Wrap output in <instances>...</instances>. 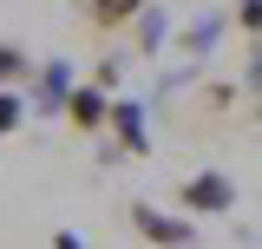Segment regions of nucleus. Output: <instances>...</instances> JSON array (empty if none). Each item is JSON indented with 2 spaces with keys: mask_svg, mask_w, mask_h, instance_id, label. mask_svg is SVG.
Masks as SVG:
<instances>
[{
  "mask_svg": "<svg viewBox=\"0 0 262 249\" xmlns=\"http://www.w3.org/2000/svg\"><path fill=\"white\" fill-rule=\"evenodd\" d=\"M59 112L79 125V131H105V125H112V98H105V86H72Z\"/></svg>",
  "mask_w": 262,
  "mask_h": 249,
  "instance_id": "obj_3",
  "label": "nucleus"
},
{
  "mask_svg": "<svg viewBox=\"0 0 262 249\" xmlns=\"http://www.w3.org/2000/svg\"><path fill=\"white\" fill-rule=\"evenodd\" d=\"M177 203H184V210H203V217H223V210H236V177H223V171H196V177H184Z\"/></svg>",
  "mask_w": 262,
  "mask_h": 249,
  "instance_id": "obj_1",
  "label": "nucleus"
},
{
  "mask_svg": "<svg viewBox=\"0 0 262 249\" xmlns=\"http://www.w3.org/2000/svg\"><path fill=\"white\" fill-rule=\"evenodd\" d=\"M27 72V53L20 46H0V79H20Z\"/></svg>",
  "mask_w": 262,
  "mask_h": 249,
  "instance_id": "obj_10",
  "label": "nucleus"
},
{
  "mask_svg": "<svg viewBox=\"0 0 262 249\" xmlns=\"http://www.w3.org/2000/svg\"><path fill=\"white\" fill-rule=\"evenodd\" d=\"M131 230H138L144 243H158V249H190V223L164 217V210H151V203H131Z\"/></svg>",
  "mask_w": 262,
  "mask_h": 249,
  "instance_id": "obj_2",
  "label": "nucleus"
},
{
  "mask_svg": "<svg viewBox=\"0 0 262 249\" xmlns=\"http://www.w3.org/2000/svg\"><path fill=\"white\" fill-rule=\"evenodd\" d=\"M144 13V0H85V27L92 33H118V27H131Z\"/></svg>",
  "mask_w": 262,
  "mask_h": 249,
  "instance_id": "obj_4",
  "label": "nucleus"
},
{
  "mask_svg": "<svg viewBox=\"0 0 262 249\" xmlns=\"http://www.w3.org/2000/svg\"><path fill=\"white\" fill-rule=\"evenodd\" d=\"M216 33H223V20H216V13H210V20H196V27H190V39H184V53H203Z\"/></svg>",
  "mask_w": 262,
  "mask_h": 249,
  "instance_id": "obj_6",
  "label": "nucleus"
},
{
  "mask_svg": "<svg viewBox=\"0 0 262 249\" xmlns=\"http://www.w3.org/2000/svg\"><path fill=\"white\" fill-rule=\"evenodd\" d=\"M236 27H243V33H262V0H236Z\"/></svg>",
  "mask_w": 262,
  "mask_h": 249,
  "instance_id": "obj_9",
  "label": "nucleus"
},
{
  "mask_svg": "<svg viewBox=\"0 0 262 249\" xmlns=\"http://www.w3.org/2000/svg\"><path fill=\"white\" fill-rule=\"evenodd\" d=\"M256 118H262V105H256Z\"/></svg>",
  "mask_w": 262,
  "mask_h": 249,
  "instance_id": "obj_13",
  "label": "nucleus"
},
{
  "mask_svg": "<svg viewBox=\"0 0 262 249\" xmlns=\"http://www.w3.org/2000/svg\"><path fill=\"white\" fill-rule=\"evenodd\" d=\"M112 125H118V138H125L131 157L151 151V131H144V105H131V98H112Z\"/></svg>",
  "mask_w": 262,
  "mask_h": 249,
  "instance_id": "obj_5",
  "label": "nucleus"
},
{
  "mask_svg": "<svg viewBox=\"0 0 262 249\" xmlns=\"http://www.w3.org/2000/svg\"><path fill=\"white\" fill-rule=\"evenodd\" d=\"M243 86H256V92H262V46H256V59H249V72H243Z\"/></svg>",
  "mask_w": 262,
  "mask_h": 249,
  "instance_id": "obj_11",
  "label": "nucleus"
},
{
  "mask_svg": "<svg viewBox=\"0 0 262 249\" xmlns=\"http://www.w3.org/2000/svg\"><path fill=\"white\" fill-rule=\"evenodd\" d=\"M27 118V105H20V92H0V138L13 131V125Z\"/></svg>",
  "mask_w": 262,
  "mask_h": 249,
  "instance_id": "obj_7",
  "label": "nucleus"
},
{
  "mask_svg": "<svg viewBox=\"0 0 262 249\" xmlns=\"http://www.w3.org/2000/svg\"><path fill=\"white\" fill-rule=\"evenodd\" d=\"M158 39H164V13H144V20H138V46L158 53Z\"/></svg>",
  "mask_w": 262,
  "mask_h": 249,
  "instance_id": "obj_8",
  "label": "nucleus"
},
{
  "mask_svg": "<svg viewBox=\"0 0 262 249\" xmlns=\"http://www.w3.org/2000/svg\"><path fill=\"white\" fill-rule=\"evenodd\" d=\"M53 249H85V243H79L72 230H59V236H53Z\"/></svg>",
  "mask_w": 262,
  "mask_h": 249,
  "instance_id": "obj_12",
  "label": "nucleus"
}]
</instances>
